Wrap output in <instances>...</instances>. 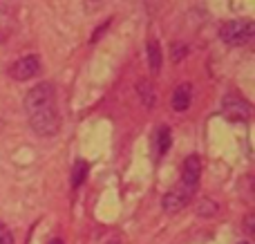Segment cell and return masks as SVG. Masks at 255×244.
Here are the masks:
<instances>
[{"label": "cell", "mask_w": 255, "mask_h": 244, "mask_svg": "<svg viewBox=\"0 0 255 244\" xmlns=\"http://www.w3.org/2000/svg\"><path fill=\"white\" fill-rule=\"evenodd\" d=\"M136 94H139L141 103H143L145 108H154V103H157V94H154V88L150 81L141 79L139 83H136Z\"/></svg>", "instance_id": "8fae6325"}, {"label": "cell", "mask_w": 255, "mask_h": 244, "mask_svg": "<svg viewBox=\"0 0 255 244\" xmlns=\"http://www.w3.org/2000/svg\"><path fill=\"white\" fill-rule=\"evenodd\" d=\"M0 244H13V233L4 222H0Z\"/></svg>", "instance_id": "9a60e30c"}, {"label": "cell", "mask_w": 255, "mask_h": 244, "mask_svg": "<svg viewBox=\"0 0 255 244\" xmlns=\"http://www.w3.org/2000/svg\"><path fill=\"white\" fill-rule=\"evenodd\" d=\"M108 244H119V240H110V242H108Z\"/></svg>", "instance_id": "d6986e66"}, {"label": "cell", "mask_w": 255, "mask_h": 244, "mask_svg": "<svg viewBox=\"0 0 255 244\" xmlns=\"http://www.w3.org/2000/svg\"><path fill=\"white\" fill-rule=\"evenodd\" d=\"M145 56H148L150 72H152V74H159V70H161V61H163V54H161V45H159V40L150 38L148 43H145Z\"/></svg>", "instance_id": "9c48e42d"}, {"label": "cell", "mask_w": 255, "mask_h": 244, "mask_svg": "<svg viewBox=\"0 0 255 244\" xmlns=\"http://www.w3.org/2000/svg\"><path fill=\"white\" fill-rule=\"evenodd\" d=\"M40 72V58L36 54H27V56L18 58L16 63L9 65V76L16 81H29L34 76H38Z\"/></svg>", "instance_id": "5b68a950"}, {"label": "cell", "mask_w": 255, "mask_h": 244, "mask_svg": "<svg viewBox=\"0 0 255 244\" xmlns=\"http://www.w3.org/2000/svg\"><path fill=\"white\" fill-rule=\"evenodd\" d=\"M240 244H249V242H240Z\"/></svg>", "instance_id": "ffe728a7"}, {"label": "cell", "mask_w": 255, "mask_h": 244, "mask_svg": "<svg viewBox=\"0 0 255 244\" xmlns=\"http://www.w3.org/2000/svg\"><path fill=\"white\" fill-rule=\"evenodd\" d=\"M199 177H202V159L197 155H190L184 161V170H181V186L188 188L190 193L197 191L199 186Z\"/></svg>", "instance_id": "52a82bcc"}, {"label": "cell", "mask_w": 255, "mask_h": 244, "mask_svg": "<svg viewBox=\"0 0 255 244\" xmlns=\"http://www.w3.org/2000/svg\"><path fill=\"white\" fill-rule=\"evenodd\" d=\"M47 244H63V240H61V238H54V240H49Z\"/></svg>", "instance_id": "ac0fdd59"}, {"label": "cell", "mask_w": 255, "mask_h": 244, "mask_svg": "<svg viewBox=\"0 0 255 244\" xmlns=\"http://www.w3.org/2000/svg\"><path fill=\"white\" fill-rule=\"evenodd\" d=\"M197 213L204 215V218H211L213 213H217V204L211 200H202V204L197 206Z\"/></svg>", "instance_id": "5bb4252c"}, {"label": "cell", "mask_w": 255, "mask_h": 244, "mask_svg": "<svg viewBox=\"0 0 255 244\" xmlns=\"http://www.w3.org/2000/svg\"><path fill=\"white\" fill-rule=\"evenodd\" d=\"M244 231H247L249 236H251V233H253V215H249V218L244 220Z\"/></svg>", "instance_id": "e0dca14e"}, {"label": "cell", "mask_w": 255, "mask_h": 244, "mask_svg": "<svg viewBox=\"0 0 255 244\" xmlns=\"http://www.w3.org/2000/svg\"><path fill=\"white\" fill-rule=\"evenodd\" d=\"M108 27H110V20H106L101 27H99L97 31H94V36H92V43H94V40H99V38H101V36H103V31H106Z\"/></svg>", "instance_id": "2e32d148"}, {"label": "cell", "mask_w": 255, "mask_h": 244, "mask_svg": "<svg viewBox=\"0 0 255 244\" xmlns=\"http://www.w3.org/2000/svg\"><path fill=\"white\" fill-rule=\"evenodd\" d=\"M47 108H56V88L49 81L38 83L36 88H31L25 97V112L27 117L34 112L47 110Z\"/></svg>", "instance_id": "7a4b0ae2"}, {"label": "cell", "mask_w": 255, "mask_h": 244, "mask_svg": "<svg viewBox=\"0 0 255 244\" xmlns=\"http://www.w3.org/2000/svg\"><path fill=\"white\" fill-rule=\"evenodd\" d=\"M170 143H172V130L168 125H159L157 132H154V155L163 157L170 150Z\"/></svg>", "instance_id": "30bf717a"}, {"label": "cell", "mask_w": 255, "mask_h": 244, "mask_svg": "<svg viewBox=\"0 0 255 244\" xmlns=\"http://www.w3.org/2000/svg\"><path fill=\"white\" fill-rule=\"evenodd\" d=\"M193 195H195V193H190L188 188H184L181 184H177V186H172L170 191L163 195L161 206H163V211H166V213H177V211H181L186 204H188Z\"/></svg>", "instance_id": "8992f818"}, {"label": "cell", "mask_w": 255, "mask_h": 244, "mask_svg": "<svg viewBox=\"0 0 255 244\" xmlns=\"http://www.w3.org/2000/svg\"><path fill=\"white\" fill-rule=\"evenodd\" d=\"M90 173V164L85 159H76L74 161V168H72V188H79L81 184L85 182Z\"/></svg>", "instance_id": "7c38bea8"}, {"label": "cell", "mask_w": 255, "mask_h": 244, "mask_svg": "<svg viewBox=\"0 0 255 244\" xmlns=\"http://www.w3.org/2000/svg\"><path fill=\"white\" fill-rule=\"evenodd\" d=\"M255 36V22L249 18H238V20H229L220 27V38L231 47H240L247 45Z\"/></svg>", "instance_id": "6da1fadb"}, {"label": "cell", "mask_w": 255, "mask_h": 244, "mask_svg": "<svg viewBox=\"0 0 255 244\" xmlns=\"http://www.w3.org/2000/svg\"><path fill=\"white\" fill-rule=\"evenodd\" d=\"M222 115L231 121V123H247L251 119V103L247 99L238 97V94H229L222 101Z\"/></svg>", "instance_id": "277c9868"}, {"label": "cell", "mask_w": 255, "mask_h": 244, "mask_svg": "<svg viewBox=\"0 0 255 244\" xmlns=\"http://www.w3.org/2000/svg\"><path fill=\"white\" fill-rule=\"evenodd\" d=\"M190 101H193V85L190 83L177 85L175 92H172V110L175 112H186L190 108Z\"/></svg>", "instance_id": "ba28073f"}, {"label": "cell", "mask_w": 255, "mask_h": 244, "mask_svg": "<svg viewBox=\"0 0 255 244\" xmlns=\"http://www.w3.org/2000/svg\"><path fill=\"white\" fill-rule=\"evenodd\" d=\"M186 54H188V45L186 43H179V40H177V43L170 45V58L175 63H181V58H186Z\"/></svg>", "instance_id": "4fadbf2b"}, {"label": "cell", "mask_w": 255, "mask_h": 244, "mask_svg": "<svg viewBox=\"0 0 255 244\" xmlns=\"http://www.w3.org/2000/svg\"><path fill=\"white\" fill-rule=\"evenodd\" d=\"M29 125L38 137H54L61 128V115L56 108L34 112V115H29Z\"/></svg>", "instance_id": "3957f363"}]
</instances>
